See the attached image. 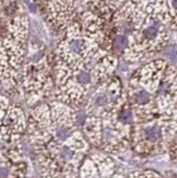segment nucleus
I'll list each match as a JSON object with an SVG mask.
<instances>
[{"label": "nucleus", "mask_w": 177, "mask_h": 178, "mask_svg": "<svg viewBox=\"0 0 177 178\" xmlns=\"http://www.w3.org/2000/svg\"><path fill=\"white\" fill-rule=\"evenodd\" d=\"M83 28L70 26L57 49L56 94L66 103L78 104L113 74L117 59L109 53V43L102 31L99 18L88 12Z\"/></svg>", "instance_id": "obj_1"}, {"label": "nucleus", "mask_w": 177, "mask_h": 178, "mask_svg": "<svg viewBox=\"0 0 177 178\" xmlns=\"http://www.w3.org/2000/svg\"><path fill=\"white\" fill-rule=\"evenodd\" d=\"M24 88L33 99H42L47 96L54 86V81L50 75L47 56L38 52L34 59L23 70Z\"/></svg>", "instance_id": "obj_2"}, {"label": "nucleus", "mask_w": 177, "mask_h": 178, "mask_svg": "<svg viewBox=\"0 0 177 178\" xmlns=\"http://www.w3.org/2000/svg\"><path fill=\"white\" fill-rule=\"evenodd\" d=\"M50 20L59 26H63L72 18L74 0H43Z\"/></svg>", "instance_id": "obj_3"}, {"label": "nucleus", "mask_w": 177, "mask_h": 178, "mask_svg": "<svg viewBox=\"0 0 177 178\" xmlns=\"http://www.w3.org/2000/svg\"><path fill=\"white\" fill-rule=\"evenodd\" d=\"M143 135H144L145 137V140L150 142H156L162 137V135H161V129L159 128L156 125L145 127V128L143 129Z\"/></svg>", "instance_id": "obj_4"}, {"label": "nucleus", "mask_w": 177, "mask_h": 178, "mask_svg": "<svg viewBox=\"0 0 177 178\" xmlns=\"http://www.w3.org/2000/svg\"><path fill=\"white\" fill-rule=\"evenodd\" d=\"M115 44H116V46L119 48V49L124 50L128 45V38L126 36H124V35H119V36L116 37Z\"/></svg>", "instance_id": "obj_5"}]
</instances>
